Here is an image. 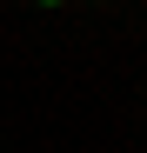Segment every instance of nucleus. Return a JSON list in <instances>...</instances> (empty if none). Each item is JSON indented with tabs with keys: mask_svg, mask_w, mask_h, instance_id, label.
I'll use <instances>...</instances> for the list:
<instances>
[{
	"mask_svg": "<svg viewBox=\"0 0 147 153\" xmlns=\"http://www.w3.org/2000/svg\"><path fill=\"white\" fill-rule=\"evenodd\" d=\"M40 7H60V0H40Z\"/></svg>",
	"mask_w": 147,
	"mask_h": 153,
	"instance_id": "f257e3e1",
	"label": "nucleus"
}]
</instances>
